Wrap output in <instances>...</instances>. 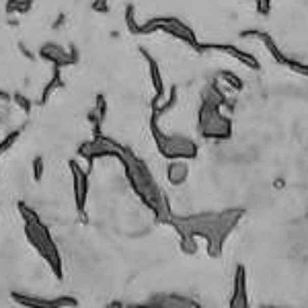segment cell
Masks as SVG:
<instances>
[{
	"mask_svg": "<svg viewBox=\"0 0 308 308\" xmlns=\"http://www.w3.org/2000/svg\"><path fill=\"white\" fill-rule=\"evenodd\" d=\"M64 25H66V15H64V13H60V15L56 17V21L52 23V29H54V31H58V29H62Z\"/></svg>",
	"mask_w": 308,
	"mask_h": 308,
	"instance_id": "83f0119b",
	"label": "cell"
},
{
	"mask_svg": "<svg viewBox=\"0 0 308 308\" xmlns=\"http://www.w3.org/2000/svg\"><path fill=\"white\" fill-rule=\"evenodd\" d=\"M21 132H23L21 127H19V130H13V132H9V134L5 136V140H3V142H0V152H3V154H5V152H7L9 148H13V144H15L17 140H19V136H21Z\"/></svg>",
	"mask_w": 308,
	"mask_h": 308,
	"instance_id": "d6986e66",
	"label": "cell"
},
{
	"mask_svg": "<svg viewBox=\"0 0 308 308\" xmlns=\"http://www.w3.org/2000/svg\"><path fill=\"white\" fill-rule=\"evenodd\" d=\"M68 167H70L72 181H74L76 210H79L81 216H85V212H87V199H89V173H87V169H83L76 161H70Z\"/></svg>",
	"mask_w": 308,
	"mask_h": 308,
	"instance_id": "52a82bcc",
	"label": "cell"
},
{
	"mask_svg": "<svg viewBox=\"0 0 308 308\" xmlns=\"http://www.w3.org/2000/svg\"><path fill=\"white\" fill-rule=\"evenodd\" d=\"M17 47H19V52H21V56H23V58H27L29 62H33V60L37 58V56H35V54H33V52H31V49H29V47H27V45L23 43V41H19V43H17Z\"/></svg>",
	"mask_w": 308,
	"mask_h": 308,
	"instance_id": "cb8c5ba5",
	"label": "cell"
},
{
	"mask_svg": "<svg viewBox=\"0 0 308 308\" xmlns=\"http://www.w3.org/2000/svg\"><path fill=\"white\" fill-rule=\"evenodd\" d=\"M179 239H181V251H183V253H187V255H195V253H197V245H199L197 239H193V237H189V235L179 237Z\"/></svg>",
	"mask_w": 308,
	"mask_h": 308,
	"instance_id": "ac0fdd59",
	"label": "cell"
},
{
	"mask_svg": "<svg viewBox=\"0 0 308 308\" xmlns=\"http://www.w3.org/2000/svg\"><path fill=\"white\" fill-rule=\"evenodd\" d=\"M33 3L35 0H21V7H19V15H27L31 9H33Z\"/></svg>",
	"mask_w": 308,
	"mask_h": 308,
	"instance_id": "4316f807",
	"label": "cell"
},
{
	"mask_svg": "<svg viewBox=\"0 0 308 308\" xmlns=\"http://www.w3.org/2000/svg\"><path fill=\"white\" fill-rule=\"evenodd\" d=\"M255 3H257V0H255Z\"/></svg>",
	"mask_w": 308,
	"mask_h": 308,
	"instance_id": "e575fe53",
	"label": "cell"
},
{
	"mask_svg": "<svg viewBox=\"0 0 308 308\" xmlns=\"http://www.w3.org/2000/svg\"><path fill=\"white\" fill-rule=\"evenodd\" d=\"M37 56L45 62H49L52 66H58V68H64V66H74L70 56H68V49H64L60 43L56 41H45L39 49H37Z\"/></svg>",
	"mask_w": 308,
	"mask_h": 308,
	"instance_id": "8fae6325",
	"label": "cell"
},
{
	"mask_svg": "<svg viewBox=\"0 0 308 308\" xmlns=\"http://www.w3.org/2000/svg\"><path fill=\"white\" fill-rule=\"evenodd\" d=\"M177 101H179V93H177V85H173V87H171V91H169V97H167V99H163V103H161L159 107H154V109H152V115H157V117L161 119L165 113H169V111L177 105Z\"/></svg>",
	"mask_w": 308,
	"mask_h": 308,
	"instance_id": "5bb4252c",
	"label": "cell"
},
{
	"mask_svg": "<svg viewBox=\"0 0 308 308\" xmlns=\"http://www.w3.org/2000/svg\"><path fill=\"white\" fill-rule=\"evenodd\" d=\"M11 298L25 308H76L79 306V300L72 296L43 298V296H27L21 292H11Z\"/></svg>",
	"mask_w": 308,
	"mask_h": 308,
	"instance_id": "8992f818",
	"label": "cell"
},
{
	"mask_svg": "<svg viewBox=\"0 0 308 308\" xmlns=\"http://www.w3.org/2000/svg\"><path fill=\"white\" fill-rule=\"evenodd\" d=\"M105 308H125V306H123L121 302H111V304H107Z\"/></svg>",
	"mask_w": 308,
	"mask_h": 308,
	"instance_id": "f546056e",
	"label": "cell"
},
{
	"mask_svg": "<svg viewBox=\"0 0 308 308\" xmlns=\"http://www.w3.org/2000/svg\"><path fill=\"white\" fill-rule=\"evenodd\" d=\"M0 157H3V152H0Z\"/></svg>",
	"mask_w": 308,
	"mask_h": 308,
	"instance_id": "836d02e7",
	"label": "cell"
},
{
	"mask_svg": "<svg viewBox=\"0 0 308 308\" xmlns=\"http://www.w3.org/2000/svg\"><path fill=\"white\" fill-rule=\"evenodd\" d=\"M19 212L25 220V235L27 239L31 241V245L35 247V251L45 259V263H49L54 275L58 279L64 277V271H62V257H60V251H58V245L54 243L52 235L47 226L41 222V218L35 214V210H31L27 203H19Z\"/></svg>",
	"mask_w": 308,
	"mask_h": 308,
	"instance_id": "7a4b0ae2",
	"label": "cell"
},
{
	"mask_svg": "<svg viewBox=\"0 0 308 308\" xmlns=\"http://www.w3.org/2000/svg\"><path fill=\"white\" fill-rule=\"evenodd\" d=\"M31 167H33V179H35V181H41V179H43V171H45L43 159H41V157H35L33 163H31Z\"/></svg>",
	"mask_w": 308,
	"mask_h": 308,
	"instance_id": "44dd1931",
	"label": "cell"
},
{
	"mask_svg": "<svg viewBox=\"0 0 308 308\" xmlns=\"http://www.w3.org/2000/svg\"><path fill=\"white\" fill-rule=\"evenodd\" d=\"M189 177V165L187 161H169L167 165V179L171 185H183Z\"/></svg>",
	"mask_w": 308,
	"mask_h": 308,
	"instance_id": "7c38bea8",
	"label": "cell"
},
{
	"mask_svg": "<svg viewBox=\"0 0 308 308\" xmlns=\"http://www.w3.org/2000/svg\"><path fill=\"white\" fill-rule=\"evenodd\" d=\"M138 52H140V56L148 62V70H150V79H152V87H154V97H152V109L154 107H159L161 103H163V99H165V83H163V74H161V66H159V62L154 60L152 56H150V52L146 49V47H138Z\"/></svg>",
	"mask_w": 308,
	"mask_h": 308,
	"instance_id": "9c48e42d",
	"label": "cell"
},
{
	"mask_svg": "<svg viewBox=\"0 0 308 308\" xmlns=\"http://www.w3.org/2000/svg\"><path fill=\"white\" fill-rule=\"evenodd\" d=\"M125 308H206L197 300L183 294H152L146 302L127 304Z\"/></svg>",
	"mask_w": 308,
	"mask_h": 308,
	"instance_id": "5b68a950",
	"label": "cell"
},
{
	"mask_svg": "<svg viewBox=\"0 0 308 308\" xmlns=\"http://www.w3.org/2000/svg\"><path fill=\"white\" fill-rule=\"evenodd\" d=\"M19 7H21V0H7V5H5V13L11 17L13 13H19Z\"/></svg>",
	"mask_w": 308,
	"mask_h": 308,
	"instance_id": "603a6c76",
	"label": "cell"
},
{
	"mask_svg": "<svg viewBox=\"0 0 308 308\" xmlns=\"http://www.w3.org/2000/svg\"><path fill=\"white\" fill-rule=\"evenodd\" d=\"M228 308H251L249 290H247V269L243 263H239L235 269V286H233V296L228 300Z\"/></svg>",
	"mask_w": 308,
	"mask_h": 308,
	"instance_id": "ba28073f",
	"label": "cell"
},
{
	"mask_svg": "<svg viewBox=\"0 0 308 308\" xmlns=\"http://www.w3.org/2000/svg\"><path fill=\"white\" fill-rule=\"evenodd\" d=\"M13 103L23 111V113H27V115H31V109H33V103H31V99L29 97H25L23 93H13Z\"/></svg>",
	"mask_w": 308,
	"mask_h": 308,
	"instance_id": "e0dca14e",
	"label": "cell"
},
{
	"mask_svg": "<svg viewBox=\"0 0 308 308\" xmlns=\"http://www.w3.org/2000/svg\"><path fill=\"white\" fill-rule=\"evenodd\" d=\"M7 25H9V27H19V19H9Z\"/></svg>",
	"mask_w": 308,
	"mask_h": 308,
	"instance_id": "4dcf8cb0",
	"label": "cell"
},
{
	"mask_svg": "<svg viewBox=\"0 0 308 308\" xmlns=\"http://www.w3.org/2000/svg\"><path fill=\"white\" fill-rule=\"evenodd\" d=\"M261 308H288V306H269L267 304V306H261Z\"/></svg>",
	"mask_w": 308,
	"mask_h": 308,
	"instance_id": "1f68e13d",
	"label": "cell"
},
{
	"mask_svg": "<svg viewBox=\"0 0 308 308\" xmlns=\"http://www.w3.org/2000/svg\"><path fill=\"white\" fill-rule=\"evenodd\" d=\"M257 11L261 15H269L271 11V0H257Z\"/></svg>",
	"mask_w": 308,
	"mask_h": 308,
	"instance_id": "d4e9b609",
	"label": "cell"
},
{
	"mask_svg": "<svg viewBox=\"0 0 308 308\" xmlns=\"http://www.w3.org/2000/svg\"><path fill=\"white\" fill-rule=\"evenodd\" d=\"M3 121H5V117H3V115H0V125H3Z\"/></svg>",
	"mask_w": 308,
	"mask_h": 308,
	"instance_id": "d6a6232c",
	"label": "cell"
},
{
	"mask_svg": "<svg viewBox=\"0 0 308 308\" xmlns=\"http://www.w3.org/2000/svg\"><path fill=\"white\" fill-rule=\"evenodd\" d=\"M206 49L224 52V54H228V56H233L235 60H239L241 64H245L247 68H251V70H259V60H257L255 56H251V54H247V52L239 49L237 45H230V43H201L199 52H206Z\"/></svg>",
	"mask_w": 308,
	"mask_h": 308,
	"instance_id": "30bf717a",
	"label": "cell"
},
{
	"mask_svg": "<svg viewBox=\"0 0 308 308\" xmlns=\"http://www.w3.org/2000/svg\"><path fill=\"white\" fill-rule=\"evenodd\" d=\"M218 79L222 81V85L230 87V89H233V91H243V89H245L243 81L239 79V76H237L235 72H230V70H222V72L218 74Z\"/></svg>",
	"mask_w": 308,
	"mask_h": 308,
	"instance_id": "9a60e30c",
	"label": "cell"
},
{
	"mask_svg": "<svg viewBox=\"0 0 308 308\" xmlns=\"http://www.w3.org/2000/svg\"><path fill=\"white\" fill-rule=\"evenodd\" d=\"M62 68H58V66H54V72H52V79L45 83V87H43V91H41V97H39V105H45L47 101H49V97L58 91V89H64V81H62V72H60Z\"/></svg>",
	"mask_w": 308,
	"mask_h": 308,
	"instance_id": "4fadbf2b",
	"label": "cell"
},
{
	"mask_svg": "<svg viewBox=\"0 0 308 308\" xmlns=\"http://www.w3.org/2000/svg\"><path fill=\"white\" fill-rule=\"evenodd\" d=\"M68 56H70L72 64H79V60H81V54H79V47H76L74 43H70V45H68Z\"/></svg>",
	"mask_w": 308,
	"mask_h": 308,
	"instance_id": "484cf974",
	"label": "cell"
},
{
	"mask_svg": "<svg viewBox=\"0 0 308 308\" xmlns=\"http://www.w3.org/2000/svg\"><path fill=\"white\" fill-rule=\"evenodd\" d=\"M125 25H127L130 33L140 35V25H138V21H136V7H134V5H127V7H125Z\"/></svg>",
	"mask_w": 308,
	"mask_h": 308,
	"instance_id": "2e32d148",
	"label": "cell"
},
{
	"mask_svg": "<svg viewBox=\"0 0 308 308\" xmlns=\"http://www.w3.org/2000/svg\"><path fill=\"white\" fill-rule=\"evenodd\" d=\"M157 31H163V33H167V35H171V37H175V39H179V41L195 47L197 52L201 47V43L197 41L193 29L187 27L177 17H152L150 21H146L144 25H140V35H150V33H157Z\"/></svg>",
	"mask_w": 308,
	"mask_h": 308,
	"instance_id": "277c9868",
	"label": "cell"
},
{
	"mask_svg": "<svg viewBox=\"0 0 308 308\" xmlns=\"http://www.w3.org/2000/svg\"><path fill=\"white\" fill-rule=\"evenodd\" d=\"M150 132L152 138L157 142V148L161 152V157H165L167 161H191L197 157V144L191 138L185 136H167L161 132L159 127V117L150 115Z\"/></svg>",
	"mask_w": 308,
	"mask_h": 308,
	"instance_id": "3957f363",
	"label": "cell"
},
{
	"mask_svg": "<svg viewBox=\"0 0 308 308\" xmlns=\"http://www.w3.org/2000/svg\"><path fill=\"white\" fill-rule=\"evenodd\" d=\"M0 101H3V103H11V101H13V95H11L9 91H5V89H0Z\"/></svg>",
	"mask_w": 308,
	"mask_h": 308,
	"instance_id": "f1b7e54d",
	"label": "cell"
},
{
	"mask_svg": "<svg viewBox=\"0 0 308 308\" xmlns=\"http://www.w3.org/2000/svg\"><path fill=\"white\" fill-rule=\"evenodd\" d=\"M245 210L233 208L224 212H201L193 216H173L169 224L177 230L179 237H193L206 243V251L210 257H220L226 239L239 226Z\"/></svg>",
	"mask_w": 308,
	"mask_h": 308,
	"instance_id": "6da1fadb",
	"label": "cell"
},
{
	"mask_svg": "<svg viewBox=\"0 0 308 308\" xmlns=\"http://www.w3.org/2000/svg\"><path fill=\"white\" fill-rule=\"evenodd\" d=\"M99 115H101V119L105 121V117H107V99H105V95L103 93H99L97 97H95V107H93Z\"/></svg>",
	"mask_w": 308,
	"mask_h": 308,
	"instance_id": "ffe728a7",
	"label": "cell"
},
{
	"mask_svg": "<svg viewBox=\"0 0 308 308\" xmlns=\"http://www.w3.org/2000/svg\"><path fill=\"white\" fill-rule=\"evenodd\" d=\"M91 9H93L95 13H99V15H107V13H109V7H107V0H93V5H91Z\"/></svg>",
	"mask_w": 308,
	"mask_h": 308,
	"instance_id": "7402d4cb",
	"label": "cell"
}]
</instances>
